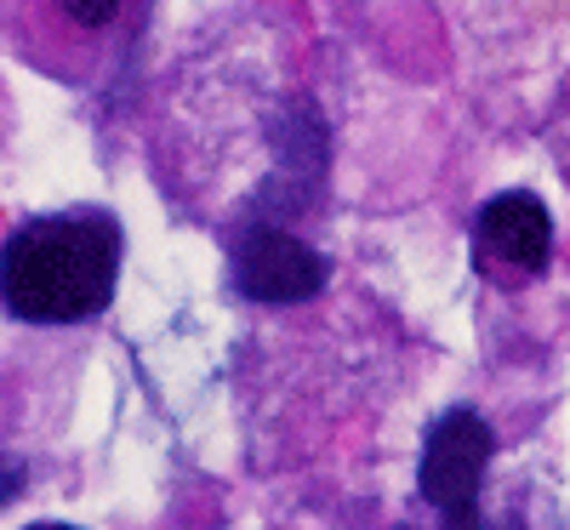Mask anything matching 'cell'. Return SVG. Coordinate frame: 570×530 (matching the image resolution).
<instances>
[{"label": "cell", "mask_w": 570, "mask_h": 530, "mask_svg": "<svg viewBox=\"0 0 570 530\" xmlns=\"http://www.w3.org/2000/svg\"><path fill=\"white\" fill-rule=\"evenodd\" d=\"M126 234L115 212L75 206L46 212L7 234L0 246V308L23 325H80L115 303Z\"/></svg>", "instance_id": "1"}, {"label": "cell", "mask_w": 570, "mask_h": 530, "mask_svg": "<svg viewBox=\"0 0 570 530\" xmlns=\"http://www.w3.org/2000/svg\"><path fill=\"white\" fill-rule=\"evenodd\" d=\"M491 457H497V433L480 411L456 405L428 428L416 485H422L428 508H440V519H445L440 530H491L480 513V485H485Z\"/></svg>", "instance_id": "2"}, {"label": "cell", "mask_w": 570, "mask_h": 530, "mask_svg": "<svg viewBox=\"0 0 570 530\" xmlns=\"http://www.w3.org/2000/svg\"><path fill=\"white\" fill-rule=\"evenodd\" d=\"M228 274H234V292L252 297V303H308L320 297L325 285V257L308 246V239L285 234L274 223H252L234 234V252H228Z\"/></svg>", "instance_id": "3"}, {"label": "cell", "mask_w": 570, "mask_h": 530, "mask_svg": "<svg viewBox=\"0 0 570 530\" xmlns=\"http://www.w3.org/2000/svg\"><path fill=\"white\" fill-rule=\"evenodd\" d=\"M473 252H480L485 279H537L553 263V217L537 195L508 188V195L485 200L480 223H473Z\"/></svg>", "instance_id": "4"}, {"label": "cell", "mask_w": 570, "mask_h": 530, "mask_svg": "<svg viewBox=\"0 0 570 530\" xmlns=\"http://www.w3.org/2000/svg\"><path fill=\"white\" fill-rule=\"evenodd\" d=\"M58 12H63V23L69 29H109L115 18H120V0H58Z\"/></svg>", "instance_id": "5"}, {"label": "cell", "mask_w": 570, "mask_h": 530, "mask_svg": "<svg viewBox=\"0 0 570 530\" xmlns=\"http://www.w3.org/2000/svg\"><path fill=\"white\" fill-rule=\"evenodd\" d=\"M12 491H23V468H18V462H7V457H0V502H7Z\"/></svg>", "instance_id": "6"}, {"label": "cell", "mask_w": 570, "mask_h": 530, "mask_svg": "<svg viewBox=\"0 0 570 530\" xmlns=\"http://www.w3.org/2000/svg\"><path fill=\"white\" fill-rule=\"evenodd\" d=\"M29 530H69V524H29Z\"/></svg>", "instance_id": "7"}]
</instances>
